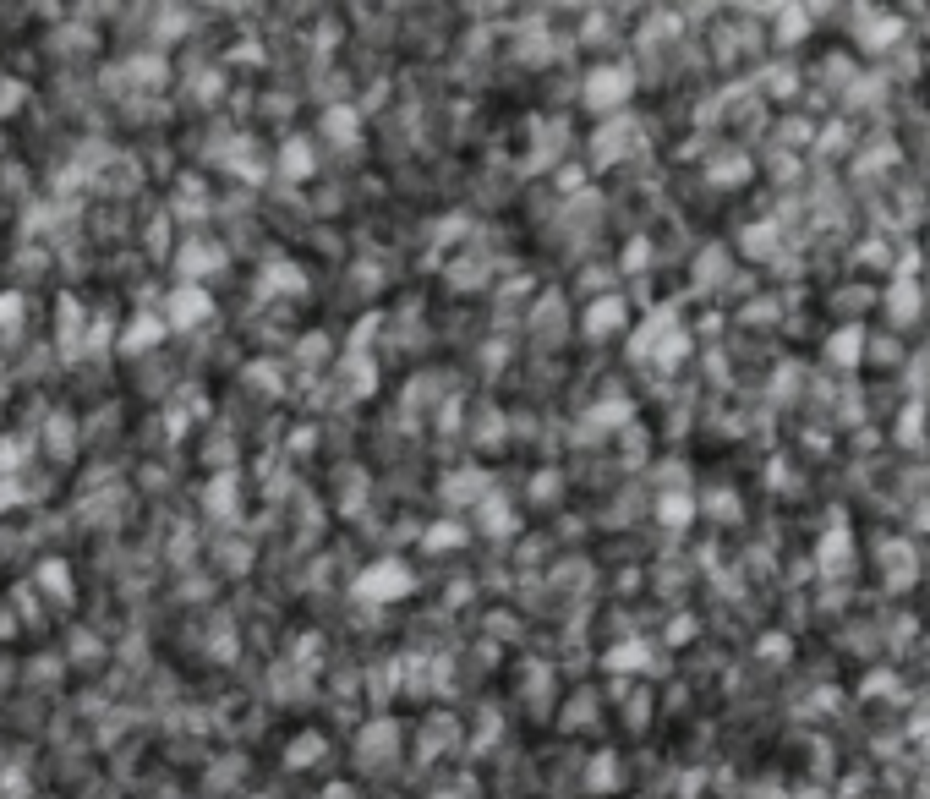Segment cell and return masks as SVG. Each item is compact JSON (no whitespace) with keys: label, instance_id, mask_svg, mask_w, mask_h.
I'll return each mask as SVG.
<instances>
[{"label":"cell","instance_id":"obj_1","mask_svg":"<svg viewBox=\"0 0 930 799\" xmlns=\"http://www.w3.org/2000/svg\"><path fill=\"white\" fill-rule=\"evenodd\" d=\"M405 592H411V570L394 564V559L372 564L362 581H356V597H367V602H389V597H405Z\"/></svg>","mask_w":930,"mask_h":799},{"label":"cell","instance_id":"obj_2","mask_svg":"<svg viewBox=\"0 0 930 799\" xmlns=\"http://www.w3.org/2000/svg\"><path fill=\"white\" fill-rule=\"evenodd\" d=\"M159 340V323L154 318H137L132 329L121 334V351H143V345H154Z\"/></svg>","mask_w":930,"mask_h":799},{"label":"cell","instance_id":"obj_3","mask_svg":"<svg viewBox=\"0 0 930 799\" xmlns=\"http://www.w3.org/2000/svg\"><path fill=\"white\" fill-rule=\"evenodd\" d=\"M197 312H203V296H197V291H181V301H170V318H197Z\"/></svg>","mask_w":930,"mask_h":799},{"label":"cell","instance_id":"obj_4","mask_svg":"<svg viewBox=\"0 0 930 799\" xmlns=\"http://www.w3.org/2000/svg\"><path fill=\"white\" fill-rule=\"evenodd\" d=\"M285 154H290V159H285V170H290V176H301V170H312V154H307V143H290Z\"/></svg>","mask_w":930,"mask_h":799},{"label":"cell","instance_id":"obj_5","mask_svg":"<svg viewBox=\"0 0 930 799\" xmlns=\"http://www.w3.org/2000/svg\"><path fill=\"white\" fill-rule=\"evenodd\" d=\"M318 756V739H296V750H290V761H312Z\"/></svg>","mask_w":930,"mask_h":799}]
</instances>
